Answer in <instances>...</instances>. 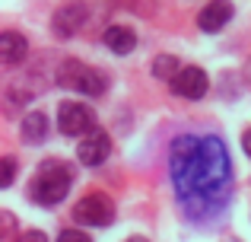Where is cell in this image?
Returning a JSON list of instances; mask_svg holds the SVG:
<instances>
[{
  "label": "cell",
  "mask_w": 251,
  "mask_h": 242,
  "mask_svg": "<svg viewBox=\"0 0 251 242\" xmlns=\"http://www.w3.org/2000/svg\"><path fill=\"white\" fill-rule=\"evenodd\" d=\"M13 175H16V160H13V156H3V160H0V188H10Z\"/></svg>",
  "instance_id": "obj_14"
},
{
  "label": "cell",
  "mask_w": 251,
  "mask_h": 242,
  "mask_svg": "<svg viewBox=\"0 0 251 242\" xmlns=\"http://www.w3.org/2000/svg\"><path fill=\"white\" fill-rule=\"evenodd\" d=\"M57 83H61L64 89H76V93H83V96H102L105 89H108L105 77L99 74V70L86 67L76 57H67V61L57 67Z\"/></svg>",
  "instance_id": "obj_3"
},
{
  "label": "cell",
  "mask_w": 251,
  "mask_h": 242,
  "mask_svg": "<svg viewBox=\"0 0 251 242\" xmlns=\"http://www.w3.org/2000/svg\"><path fill=\"white\" fill-rule=\"evenodd\" d=\"M229 242H239V239H229Z\"/></svg>",
  "instance_id": "obj_19"
},
{
  "label": "cell",
  "mask_w": 251,
  "mask_h": 242,
  "mask_svg": "<svg viewBox=\"0 0 251 242\" xmlns=\"http://www.w3.org/2000/svg\"><path fill=\"white\" fill-rule=\"evenodd\" d=\"M242 150H245V153L251 156V128L245 131V137H242Z\"/></svg>",
  "instance_id": "obj_17"
},
{
  "label": "cell",
  "mask_w": 251,
  "mask_h": 242,
  "mask_svg": "<svg viewBox=\"0 0 251 242\" xmlns=\"http://www.w3.org/2000/svg\"><path fill=\"white\" fill-rule=\"evenodd\" d=\"M229 19H232V3L229 0H213V3H207L197 13V26L203 32H220Z\"/></svg>",
  "instance_id": "obj_9"
},
{
  "label": "cell",
  "mask_w": 251,
  "mask_h": 242,
  "mask_svg": "<svg viewBox=\"0 0 251 242\" xmlns=\"http://www.w3.org/2000/svg\"><path fill=\"white\" fill-rule=\"evenodd\" d=\"M70 182H74V172H70L67 162L64 160H45L29 182V198L42 207H54L67 198Z\"/></svg>",
  "instance_id": "obj_2"
},
{
  "label": "cell",
  "mask_w": 251,
  "mask_h": 242,
  "mask_svg": "<svg viewBox=\"0 0 251 242\" xmlns=\"http://www.w3.org/2000/svg\"><path fill=\"white\" fill-rule=\"evenodd\" d=\"M57 128L67 137H89L96 131V115L83 102H61L57 106Z\"/></svg>",
  "instance_id": "obj_4"
},
{
  "label": "cell",
  "mask_w": 251,
  "mask_h": 242,
  "mask_svg": "<svg viewBox=\"0 0 251 242\" xmlns=\"http://www.w3.org/2000/svg\"><path fill=\"white\" fill-rule=\"evenodd\" d=\"M127 242H143V239H127Z\"/></svg>",
  "instance_id": "obj_18"
},
{
  "label": "cell",
  "mask_w": 251,
  "mask_h": 242,
  "mask_svg": "<svg viewBox=\"0 0 251 242\" xmlns=\"http://www.w3.org/2000/svg\"><path fill=\"white\" fill-rule=\"evenodd\" d=\"M86 23V6L83 3H64L61 10L54 13V19H51V26H54V32L61 38H70L76 35V29Z\"/></svg>",
  "instance_id": "obj_8"
},
{
  "label": "cell",
  "mask_w": 251,
  "mask_h": 242,
  "mask_svg": "<svg viewBox=\"0 0 251 242\" xmlns=\"http://www.w3.org/2000/svg\"><path fill=\"white\" fill-rule=\"evenodd\" d=\"M16 242H48V239H45V233H38V230H25Z\"/></svg>",
  "instance_id": "obj_16"
},
{
  "label": "cell",
  "mask_w": 251,
  "mask_h": 242,
  "mask_svg": "<svg viewBox=\"0 0 251 242\" xmlns=\"http://www.w3.org/2000/svg\"><path fill=\"white\" fill-rule=\"evenodd\" d=\"M111 153V137L105 131H92L89 137H83L80 147H76V156H80L83 166H102Z\"/></svg>",
  "instance_id": "obj_7"
},
{
  "label": "cell",
  "mask_w": 251,
  "mask_h": 242,
  "mask_svg": "<svg viewBox=\"0 0 251 242\" xmlns=\"http://www.w3.org/2000/svg\"><path fill=\"white\" fill-rule=\"evenodd\" d=\"M48 137V115L45 112H29L23 121V140L29 147H38V143Z\"/></svg>",
  "instance_id": "obj_12"
},
{
  "label": "cell",
  "mask_w": 251,
  "mask_h": 242,
  "mask_svg": "<svg viewBox=\"0 0 251 242\" xmlns=\"http://www.w3.org/2000/svg\"><path fill=\"white\" fill-rule=\"evenodd\" d=\"M57 242H92V239L86 236L83 230H64L61 236H57Z\"/></svg>",
  "instance_id": "obj_15"
},
{
  "label": "cell",
  "mask_w": 251,
  "mask_h": 242,
  "mask_svg": "<svg viewBox=\"0 0 251 242\" xmlns=\"http://www.w3.org/2000/svg\"><path fill=\"white\" fill-rule=\"evenodd\" d=\"M210 89V80L201 67H181V74L172 80V93L181 99H203Z\"/></svg>",
  "instance_id": "obj_6"
},
{
  "label": "cell",
  "mask_w": 251,
  "mask_h": 242,
  "mask_svg": "<svg viewBox=\"0 0 251 242\" xmlns=\"http://www.w3.org/2000/svg\"><path fill=\"white\" fill-rule=\"evenodd\" d=\"M181 74V67H178V57H172V54H159L153 61V77H159V80H175V77Z\"/></svg>",
  "instance_id": "obj_13"
},
{
  "label": "cell",
  "mask_w": 251,
  "mask_h": 242,
  "mask_svg": "<svg viewBox=\"0 0 251 242\" xmlns=\"http://www.w3.org/2000/svg\"><path fill=\"white\" fill-rule=\"evenodd\" d=\"M25 54H29V45H25V38L19 35V32H3L0 35V61L3 64H23Z\"/></svg>",
  "instance_id": "obj_10"
},
{
  "label": "cell",
  "mask_w": 251,
  "mask_h": 242,
  "mask_svg": "<svg viewBox=\"0 0 251 242\" xmlns=\"http://www.w3.org/2000/svg\"><path fill=\"white\" fill-rule=\"evenodd\" d=\"M74 217L83 226H108L115 220V204L108 194H86L83 201H76Z\"/></svg>",
  "instance_id": "obj_5"
},
{
  "label": "cell",
  "mask_w": 251,
  "mask_h": 242,
  "mask_svg": "<svg viewBox=\"0 0 251 242\" xmlns=\"http://www.w3.org/2000/svg\"><path fill=\"white\" fill-rule=\"evenodd\" d=\"M169 182L191 226H220L232 201V156L226 140L207 128L178 131L169 143Z\"/></svg>",
  "instance_id": "obj_1"
},
{
  "label": "cell",
  "mask_w": 251,
  "mask_h": 242,
  "mask_svg": "<svg viewBox=\"0 0 251 242\" xmlns=\"http://www.w3.org/2000/svg\"><path fill=\"white\" fill-rule=\"evenodd\" d=\"M105 45H108L115 54H130V51L137 48V35L127 26H108V29H105Z\"/></svg>",
  "instance_id": "obj_11"
}]
</instances>
